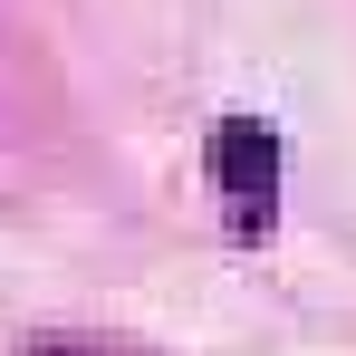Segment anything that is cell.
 <instances>
[{
	"instance_id": "6da1fadb",
	"label": "cell",
	"mask_w": 356,
	"mask_h": 356,
	"mask_svg": "<svg viewBox=\"0 0 356 356\" xmlns=\"http://www.w3.org/2000/svg\"><path fill=\"white\" fill-rule=\"evenodd\" d=\"M212 183H222L232 222L260 241L270 212H280V135H270L260 116H222V125H212Z\"/></svg>"
}]
</instances>
